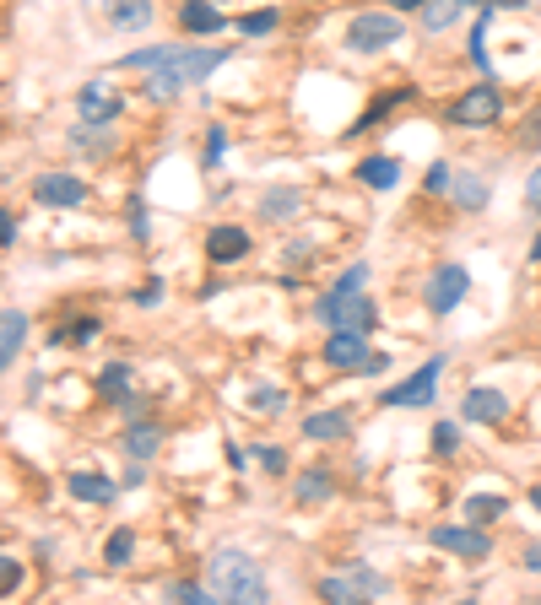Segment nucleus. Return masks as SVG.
<instances>
[{
  "instance_id": "f257e3e1",
  "label": "nucleus",
  "mask_w": 541,
  "mask_h": 605,
  "mask_svg": "<svg viewBox=\"0 0 541 605\" xmlns=\"http://www.w3.org/2000/svg\"><path fill=\"white\" fill-rule=\"evenodd\" d=\"M206 589H211V600L255 605V600H266V573H260L255 557L222 546V551H211V557H206Z\"/></svg>"
},
{
  "instance_id": "f03ea898",
  "label": "nucleus",
  "mask_w": 541,
  "mask_h": 605,
  "mask_svg": "<svg viewBox=\"0 0 541 605\" xmlns=\"http://www.w3.org/2000/svg\"><path fill=\"white\" fill-rule=\"evenodd\" d=\"M228 60V49H174V60L163 65V71H152V98H174L179 87H190V82H206L217 65Z\"/></svg>"
},
{
  "instance_id": "7ed1b4c3",
  "label": "nucleus",
  "mask_w": 541,
  "mask_h": 605,
  "mask_svg": "<svg viewBox=\"0 0 541 605\" xmlns=\"http://www.w3.org/2000/svg\"><path fill=\"white\" fill-rule=\"evenodd\" d=\"M320 595H325V600H341V605L385 600V595H390V578L379 573V568H368V562H352L347 573H331V578H320Z\"/></svg>"
},
{
  "instance_id": "20e7f679",
  "label": "nucleus",
  "mask_w": 541,
  "mask_h": 605,
  "mask_svg": "<svg viewBox=\"0 0 541 605\" xmlns=\"http://www.w3.org/2000/svg\"><path fill=\"white\" fill-rule=\"evenodd\" d=\"M395 38H406L401 11H358V17L347 22V49L352 55H379V49H390Z\"/></svg>"
},
{
  "instance_id": "39448f33",
  "label": "nucleus",
  "mask_w": 541,
  "mask_h": 605,
  "mask_svg": "<svg viewBox=\"0 0 541 605\" xmlns=\"http://www.w3.org/2000/svg\"><path fill=\"white\" fill-rule=\"evenodd\" d=\"M439 379H444V352L428 357L422 368L412 373L406 384H390L385 395H379V406H395V411H417V406H433V395H439Z\"/></svg>"
},
{
  "instance_id": "423d86ee",
  "label": "nucleus",
  "mask_w": 541,
  "mask_h": 605,
  "mask_svg": "<svg viewBox=\"0 0 541 605\" xmlns=\"http://www.w3.org/2000/svg\"><path fill=\"white\" fill-rule=\"evenodd\" d=\"M498 114H504V98H498L493 76H487L482 87H471L466 98H455L444 119H450L455 130H487V125H498Z\"/></svg>"
},
{
  "instance_id": "0eeeda50",
  "label": "nucleus",
  "mask_w": 541,
  "mask_h": 605,
  "mask_svg": "<svg viewBox=\"0 0 541 605\" xmlns=\"http://www.w3.org/2000/svg\"><path fill=\"white\" fill-rule=\"evenodd\" d=\"M314 319L320 325H331V330H374V319H379V308L374 298H363V292H352V298H336V292H325L320 303H314Z\"/></svg>"
},
{
  "instance_id": "6e6552de",
  "label": "nucleus",
  "mask_w": 541,
  "mask_h": 605,
  "mask_svg": "<svg viewBox=\"0 0 541 605\" xmlns=\"http://www.w3.org/2000/svg\"><path fill=\"white\" fill-rule=\"evenodd\" d=\"M433 546L439 551H455V557H471V562H482V557H493V541H487V530L482 524H439L433 530Z\"/></svg>"
},
{
  "instance_id": "1a4fd4ad",
  "label": "nucleus",
  "mask_w": 541,
  "mask_h": 605,
  "mask_svg": "<svg viewBox=\"0 0 541 605\" xmlns=\"http://www.w3.org/2000/svg\"><path fill=\"white\" fill-rule=\"evenodd\" d=\"M466 292H471L466 265H439V271H433V281H428V314H439V319L455 314Z\"/></svg>"
},
{
  "instance_id": "9d476101",
  "label": "nucleus",
  "mask_w": 541,
  "mask_h": 605,
  "mask_svg": "<svg viewBox=\"0 0 541 605\" xmlns=\"http://www.w3.org/2000/svg\"><path fill=\"white\" fill-rule=\"evenodd\" d=\"M33 200H44V206H55V211H71V206H82V200H87V184L76 179V173H38Z\"/></svg>"
},
{
  "instance_id": "9b49d317",
  "label": "nucleus",
  "mask_w": 541,
  "mask_h": 605,
  "mask_svg": "<svg viewBox=\"0 0 541 605\" xmlns=\"http://www.w3.org/2000/svg\"><path fill=\"white\" fill-rule=\"evenodd\" d=\"M325 362L331 368H347V373H358L363 362H368V330H331V341H325Z\"/></svg>"
},
{
  "instance_id": "f8f14e48",
  "label": "nucleus",
  "mask_w": 541,
  "mask_h": 605,
  "mask_svg": "<svg viewBox=\"0 0 541 605\" xmlns=\"http://www.w3.org/2000/svg\"><path fill=\"white\" fill-rule=\"evenodd\" d=\"M76 109H82V125H114L120 119V98L109 92V82H87L76 92Z\"/></svg>"
},
{
  "instance_id": "ddd939ff",
  "label": "nucleus",
  "mask_w": 541,
  "mask_h": 605,
  "mask_svg": "<svg viewBox=\"0 0 541 605\" xmlns=\"http://www.w3.org/2000/svg\"><path fill=\"white\" fill-rule=\"evenodd\" d=\"M460 416L477 427H498L509 416V400L498 395V389H466V400H460Z\"/></svg>"
},
{
  "instance_id": "4468645a",
  "label": "nucleus",
  "mask_w": 541,
  "mask_h": 605,
  "mask_svg": "<svg viewBox=\"0 0 541 605\" xmlns=\"http://www.w3.org/2000/svg\"><path fill=\"white\" fill-rule=\"evenodd\" d=\"M206 254H211V265H239L249 254V233H244V227H211Z\"/></svg>"
},
{
  "instance_id": "2eb2a0df",
  "label": "nucleus",
  "mask_w": 541,
  "mask_h": 605,
  "mask_svg": "<svg viewBox=\"0 0 541 605\" xmlns=\"http://www.w3.org/2000/svg\"><path fill=\"white\" fill-rule=\"evenodd\" d=\"M22 346H28V314L22 308H0V373L17 362Z\"/></svg>"
},
{
  "instance_id": "dca6fc26",
  "label": "nucleus",
  "mask_w": 541,
  "mask_h": 605,
  "mask_svg": "<svg viewBox=\"0 0 541 605\" xmlns=\"http://www.w3.org/2000/svg\"><path fill=\"white\" fill-rule=\"evenodd\" d=\"M179 28L184 33H201V38H217L222 28H228V17H222L211 0H184V6H179Z\"/></svg>"
},
{
  "instance_id": "f3484780",
  "label": "nucleus",
  "mask_w": 541,
  "mask_h": 605,
  "mask_svg": "<svg viewBox=\"0 0 541 605\" xmlns=\"http://www.w3.org/2000/svg\"><path fill=\"white\" fill-rule=\"evenodd\" d=\"M347 427H352V411H347V406L303 416V438H314V443H331V438H347Z\"/></svg>"
},
{
  "instance_id": "a211bd4d",
  "label": "nucleus",
  "mask_w": 541,
  "mask_h": 605,
  "mask_svg": "<svg viewBox=\"0 0 541 605\" xmlns=\"http://www.w3.org/2000/svg\"><path fill=\"white\" fill-rule=\"evenodd\" d=\"M352 173H358V184H368V190H395L401 184V157H363Z\"/></svg>"
},
{
  "instance_id": "6ab92c4d",
  "label": "nucleus",
  "mask_w": 541,
  "mask_h": 605,
  "mask_svg": "<svg viewBox=\"0 0 541 605\" xmlns=\"http://www.w3.org/2000/svg\"><path fill=\"white\" fill-rule=\"evenodd\" d=\"M120 443H125L130 460H152V454L163 449V427H157V422H130L120 433Z\"/></svg>"
},
{
  "instance_id": "aec40b11",
  "label": "nucleus",
  "mask_w": 541,
  "mask_h": 605,
  "mask_svg": "<svg viewBox=\"0 0 541 605\" xmlns=\"http://www.w3.org/2000/svg\"><path fill=\"white\" fill-rule=\"evenodd\" d=\"M152 0H109V22L120 33H141V28H152Z\"/></svg>"
},
{
  "instance_id": "412c9836",
  "label": "nucleus",
  "mask_w": 541,
  "mask_h": 605,
  "mask_svg": "<svg viewBox=\"0 0 541 605\" xmlns=\"http://www.w3.org/2000/svg\"><path fill=\"white\" fill-rule=\"evenodd\" d=\"M65 487H71V497H82V503H114V481L98 476V470H71Z\"/></svg>"
},
{
  "instance_id": "4be33fe9",
  "label": "nucleus",
  "mask_w": 541,
  "mask_h": 605,
  "mask_svg": "<svg viewBox=\"0 0 541 605\" xmlns=\"http://www.w3.org/2000/svg\"><path fill=\"white\" fill-rule=\"evenodd\" d=\"M260 211H266L271 222H293L303 211V190H287V184H282V190H266V195H260Z\"/></svg>"
},
{
  "instance_id": "5701e85b",
  "label": "nucleus",
  "mask_w": 541,
  "mask_h": 605,
  "mask_svg": "<svg viewBox=\"0 0 541 605\" xmlns=\"http://www.w3.org/2000/svg\"><path fill=\"white\" fill-rule=\"evenodd\" d=\"M460 514H466L471 524H493L498 514H509V503L498 492H471L466 503H460Z\"/></svg>"
},
{
  "instance_id": "b1692460",
  "label": "nucleus",
  "mask_w": 541,
  "mask_h": 605,
  "mask_svg": "<svg viewBox=\"0 0 541 605\" xmlns=\"http://www.w3.org/2000/svg\"><path fill=\"white\" fill-rule=\"evenodd\" d=\"M98 395H103V400H120V406H130V362H109V368L98 373Z\"/></svg>"
},
{
  "instance_id": "393cba45",
  "label": "nucleus",
  "mask_w": 541,
  "mask_h": 605,
  "mask_svg": "<svg viewBox=\"0 0 541 605\" xmlns=\"http://www.w3.org/2000/svg\"><path fill=\"white\" fill-rule=\"evenodd\" d=\"M460 11H466V0H428L417 17H422V28H428V33H444V28H455Z\"/></svg>"
},
{
  "instance_id": "a878e982",
  "label": "nucleus",
  "mask_w": 541,
  "mask_h": 605,
  "mask_svg": "<svg viewBox=\"0 0 541 605\" xmlns=\"http://www.w3.org/2000/svg\"><path fill=\"white\" fill-rule=\"evenodd\" d=\"M179 44H152V49H130L125 55V71H163L168 60H174Z\"/></svg>"
},
{
  "instance_id": "bb28decb",
  "label": "nucleus",
  "mask_w": 541,
  "mask_h": 605,
  "mask_svg": "<svg viewBox=\"0 0 541 605\" xmlns=\"http://www.w3.org/2000/svg\"><path fill=\"white\" fill-rule=\"evenodd\" d=\"M455 206H460V211H482V206H487V184L477 179V173L455 179Z\"/></svg>"
},
{
  "instance_id": "cd10ccee",
  "label": "nucleus",
  "mask_w": 541,
  "mask_h": 605,
  "mask_svg": "<svg viewBox=\"0 0 541 605\" xmlns=\"http://www.w3.org/2000/svg\"><path fill=\"white\" fill-rule=\"evenodd\" d=\"M130 557H136V535H130V530H114L109 541H103V562H109V568H125Z\"/></svg>"
},
{
  "instance_id": "c85d7f7f",
  "label": "nucleus",
  "mask_w": 541,
  "mask_h": 605,
  "mask_svg": "<svg viewBox=\"0 0 541 605\" xmlns=\"http://www.w3.org/2000/svg\"><path fill=\"white\" fill-rule=\"evenodd\" d=\"M325 497H331V470H309L298 481V503H325Z\"/></svg>"
},
{
  "instance_id": "c756f323",
  "label": "nucleus",
  "mask_w": 541,
  "mask_h": 605,
  "mask_svg": "<svg viewBox=\"0 0 541 605\" xmlns=\"http://www.w3.org/2000/svg\"><path fill=\"white\" fill-rule=\"evenodd\" d=\"M276 11H249V17H239V33L244 38H266V33H276Z\"/></svg>"
},
{
  "instance_id": "7c9ffc66",
  "label": "nucleus",
  "mask_w": 541,
  "mask_h": 605,
  "mask_svg": "<svg viewBox=\"0 0 541 605\" xmlns=\"http://www.w3.org/2000/svg\"><path fill=\"white\" fill-rule=\"evenodd\" d=\"M168 600H184V605H206L211 589L195 584V578H179V584H168Z\"/></svg>"
},
{
  "instance_id": "2f4dec72",
  "label": "nucleus",
  "mask_w": 541,
  "mask_h": 605,
  "mask_svg": "<svg viewBox=\"0 0 541 605\" xmlns=\"http://www.w3.org/2000/svg\"><path fill=\"white\" fill-rule=\"evenodd\" d=\"M471 60L482 65V76H493V60H487V11L477 17V33H471Z\"/></svg>"
},
{
  "instance_id": "473e14b6",
  "label": "nucleus",
  "mask_w": 541,
  "mask_h": 605,
  "mask_svg": "<svg viewBox=\"0 0 541 605\" xmlns=\"http://www.w3.org/2000/svg\"><path fill=\"white\" fill-rule=\"evenodd\" d=\"M455 449H460V427L439 422V427H433V454H455Z\"/></svg>"
},
{
  "instance_id": "72a5a7b5",
  "label": "nucleus",
  "mask_w": 541,
  "mask_h": 605,
  "mask_svg": "<svg viewBox=\"0 0 541 605\" xmlns=\"http://www.w3.org/2000/svg\"><path fill=\"white\" fill-rule=\"evenodd\" d=\"M125 222H130V233H136V238H147V200H141V195L125 200Z\"/></svg>"
},
{
  "instance_id": "f704fd0d",
  "label": "nucleus",
  "mask_w": 541,
  "mask_h": 605,
  "mask_svg": "<svg viewBox=\"0 0 541 605\" xmlns=\"http://www.w3.org/2000/svg\"><path fill=\"white\" fill-rule=\"evenodd\" d=\"M222 152H228V130L211 125V130H206V168H217V163H222Z\"/></svg>"
},
{
  "instance_id": "c9c22d12",
  "label": "nucleus",
  "mask_w": 541,
  "mask_h": 605,
  "mask_svg": "<svg viewBox=\"0 0 541 605\" xmlns=\"http://www.w3.org/2000/svg\"><path fill=\"white\" fill-rule=\"evenodd\" d=\"M363 281H368V265H352V271L341 276L331 292H336V298H352V292H363Z\"/></svg>"
},
{
  "instance_id": "e433bc0d",
  "label": "nucleus",
  "mask_w": 541,
  "mask_h": 605,
  "mask_svg": "<svg viewBox=\"0 0 541 605\" xmlns=\"http://www.w3.org/2000/svg\"><path fill=\"white\" fill-rule=\"evenodd\" d=\"M255 460H260V470H266V476H282V470H287V454L276 449V443H266V449H255Z\"/></svg>"
},
{
  "instance_id": "4c0bfd02",
  "label": "nucleus",
  "mask_w": 541,
  "mask_h": 605,
  "mask_svg": "<svg viewBox=\"0 0 541 605\" xmlns=\"http://www.w3.org/2000/svg\"><path fill=\"white\" fill-rule=\"evenodd\" d=\"M422 190H428V195H444V190H450V163H433L428 173H422Z\"/></svg>"
},
{
  "instance_id": "58836bf2",
  "label": "nucleus",
  "mask_w": 541,
  "mask_h": 605,
  "mask_svg": "<svg viewBox=\"0 0 541 605\" xmlns=\"http://www.w3.org/2000/svg\"><path fill=\"white\" fill-rule=\"evenodd\" d=\"M17 584H22V568H17L11 557H0V595H11Z\"/></svg>"
},
{
  "instance_id": "ea45409f",
  "label": "nucleus",
  "mask_w": 541,
  "mask_h": 605,
  "mask_svg": "<svg viewBox=\"0 0 541 605\" xmlns=\"http://www.w3.org/2000/svg\"><path fill=\"white\" fill-rule=\"evenodd\" d=\"M255 411H282V389H260V395H255Z\"/></svg>"
},
{
  "instance_id": "a19ab883",
  "label": "nucleus",
  "mask_w": 541,
  "mask_h": 605,
  "mask_svg": "<svg viewBox=\"0 0 541 605\" xmlns=\"http://www.w3.org/2000/svg\"><path fill=\"white\" fill-rule=\"evenodd\" d=\"M298 265H309V244H287V271H298Z\"/></svg>"
},
{
  "instance_id": "79ce46f5",
  "label": "nucleus",
  "mask_w": 541,
  "mask_h": 605,
  "mask_svg": "<svg viewBox=\"0 0 541 605\" xmlns=\"http://www.w3.org/2000/svg\"><path fill=\"white\" fill-rule=\"evenodd\" d=\"M525 573H541V541H531V546H525Z\"/></svg>"
},
{
  "instance_id": "37998d69",
  "label": "nucleus",
  "mask_w": 541,
  "mask_h": 605,
  "mask_svg": "<svg viewBox=\"0 0 541 605\" xmlns=\"http://www.w3.org/2000/svg\"><path fill=\"white\" fill-rule=\"evenodd\" d=\"M157 298H163V281H147V287H141V298H136V303H141V308H152Z\"/></svg>"
},
{
  "instance_id": "c03bdc74",
  "label": "nucleus",
  "mask_w": 541,
  "mask_h": 605,
  "mask_svg": "<svg viewBox=\"0 0 541 605\" xmlns=\"http://www.w3.org/2000/svg\"><path fill=\"white\" fill-rule=\"evenodd\" d=\"M525 200H531V206H541V168L531 173V179H525Z\"/></svg>"
},
{
  "instance_id": "a18cd8bd",
  "label": "nucleus",
  "mask_w": 541,
  "mask_h": 605,
  "mask_svg": "<svg viewBox=\"0 0 541 605\" xmlns=\"http://www.w3.org/2000/svg\"><path fill=\"white\" fill-rule=\"evenodd\" d=\"M17 238V222H11V211H0V244H11Z\"/></svg>"
},
{
  "instance_id": "49530a36",
  "label": "nucleus",
  "mask_w": 541,
  "mask_h": 605,
  "mask_svg": "<svg viewBox=\"0 0 541 605\" xmlns=\"http://www.w3.org/2000/svg\"><path fill=\"white\" fill-rule=\"evenodd\" d=\"M428 0H390V11H422Z\"/></svg>"
},
{
  "instance_id": "de8ad7c7",
  "label": "nucleus",
  "mask_w": 541,
  "mask_h": 605,
  "mask_svg": "<svg viewBox=\"0 0 541 605\" xmlns=\"http://www.w3.org/2000/svg\"><path fill=\"white\" fill-rule=\"evenodd\" d=\"M531 503H536V508H541V487H536V492H531Z\"/></svg>"
},
{
  "instance_id": "09e8293b",
  "label": "nucleus",
  "mask_w": 541,
  "mask_h": 605,
  "mask_svg": "<svg viewBox=\"0 0 541 605\" xmlns=\"http://www.w3.org/2000/svg\"><path fill=\"white\" fill-rule=\"evenodd\" d=\"M531 260H541V238H536V254H531Z\"/></svg>"
}]
</instances>
